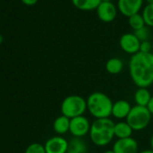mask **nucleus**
I'll use <instances>...</instances> for the list:
<instances>
[{
	"label": "nucleus",
	"mask_w": 153,
	"mask_h": 153,
	"mask_svg": "<svg viewBox=\"0 0 153 153\" xmlns=\"http://www.w3.org/2000/svg\"><path fill=\"white\" fill-rule=\"evenodd\" d=\"M21 1H22L23 4H25V6L31 7V6L35 5V4L38 2V0H21Z\"/></svg>",
	"instance_id": "24"
},
{
	"label": "nucleus",
	"mask_w": 153,
	"mask_h": 153,
	"mask_svg": "<svg viewBox=\"0 0 153 153\" xmlns=\"http://www.w3.org/2000/svg\"><path fill=\"white\" fill-rule=\"evenodd\" d=\"M135 34V36L140 41V42H143V41H148V38H149V30L146 26L139 29V30H136L134 31L133 33Z\"/></svg>",
	"instance_id": "22"
},
{
	"label": "nucleus",
	"mask_w": 153,
	"mask_h": 153,
	"mask_svg": "<svg viewBox=\"0 0 153 153\" xmlns=\"http://www.w3.org/2000/svg\"><path fill=\"white\" fill-rule=\"evenodd\" d=\"M87 105L88 112L96 119L109 118L112 115L114 103L107 95L102 92H94L89 95Z\"/></svg>",
	"instance_id": "3"
},
{
	"label": "nucleus",
	"mask_w": 153,
	"mask_h": 153,
	"mask_svg": "<svg viewBox=\"0 0 153 153\" xmlns=\"http://www.w3.org/2000/svg\"><path fill=\"white\" fill-rule=\"evenodd\" d=\"M131 106L126 100H118L113 105L112 115L116 119H126L131 112Z\"/></svg>",
	"instance_id": "12"
},
{
	"label": "nucleus",
	"mask_w": 153,
	"mask_h": 153,
	"mask_svg": "<svg viewBox=\"0 0 153 153\" xmlns=\"http://www.w3.org/2000/svg\"><path fill=\"white\" fill-rule=\"evenodd\" d=\"M151 115L152 114L149 113L147 106L136 105L131 107V112L126 118V123L133 131H141L149 125Z\"/></svg>",
	"instance_id": "5"
},
{
	"label": "nucleus",
	"mask_w": 153,
	"mask_h": 153,
	"mask_svg": "<svg viewBox=\"0 0 153 153\" xmlns=\"http://www.w3.org/2000/svg\"><path fill=\"white\" fill-rule=\"evenodd\" d=\"M114 125L115 123L110 118L96 119L91 123L89 131L92 142L98 147L108 145L114 138Z\"/></svg>",
	"instance_id": "2"
},
{
	"label": "nucleus",
	"mask_w": 153,
	"mask_h": 153,
	"mask_svg": "<svg viewBox=\"0 0 153 153\" xmlns=\"http://www.w3.org/2000/svg\"><path fill=\"white\" fill-rule=\"evenodd\" d=\"M147 4H153V0H145Z\"/></svg>",
	"instance_id": "30"
},
{
	"label": "nucleus",
	"mask_w": 153,
	"mask_h": 153,
	"mask_svg": "<svg viewBox=\"0 0 153 153\" xmlns=\"http://www.w3.org/2000/svg\"><path fill=\"white\" fill-rule=\"evenodd\" d=\"M87 109V100L79 95H70L65 97L60 105L62 115L69 119L83 115Z\"/></svg>",
	"instance_id": "4"
},
{
	"label": "nucleus",
	"mask_w": 153,
	"mask_h": 153,
	"mask_svg": "<svg viewBox=\"0 0 153 153\" xmlns=\"http://www.w3.org/2000/svg\"><path fill=\"white\" fill-rule=\"evenodd\" d=\"M133 130L126 122H119L114 125V137L117 139L130 138Z\"/></svg>",
	"instance_id": "16"
},
{
	"label": "nucleus",
	"mask_w": 153,
	"mask_h": 153,
	"mask_svg": "<svg viewBox=\"0 0 153 153\" xmlns=\"http://www.w3.org/2000/svg\"><path fill=\"white\" fill-rule=\"evenodd\" d=\"M147 108L149 109V113H150L151 114H153V96L151 97V99H150V101L149 102V104H148V105H147Z\"/></svg>",
	"instance_id": "25"
},
{
	"label": "nucleus",
	"mask_w": 153,
	"mask_h": 153,
	"mask_svg": "<svg viewBox=\"0 0 153 153\" xmlns=\"http://www.w3.org/2000/svg\"><path fill=\"white\" fill-rule=\"evenodd\" d=\"M67 153H88L87 143L81 138L74 137L68 141Z\"/></svg>",
	"instance_id": "13"
},
{
	"label": "nucleus",
	"mask_w": 153,
	"mask_h": 153,
	"mask_svg": "<svg viewBox=\"0 0 153 153\" xmlns=\"http://www.w3.org/2000/svg\"><path fill=\"white\" fill-rule=\"evenodd\" d=\"M130 76L139 88H147L153 84V53L138 52L129 61Z\"/></svg>",
	"instance_id": "1"
},
{
	"label": "nucleus",
	"mask_w": 153,
	"mask_h": 153,
	"mask_svg": "<svg viewBox=\"0 0 153 153\" xmlns=\"http://www.w3.org/2000/svg\"><path fill=\"white\" fill-rule=\"evenodd\" d=\"M103 153H114V151L113 149H108V150H105V151L103 152Z\"/></svg>",
	"instance_id": "28"
},
{
	"label": "nucleus",
	"mask_w": 153,
	"mask_h": 153,
	"mask_svg": "<svg viewBox=\"0 0 153 153\" xmlns=\"http://www.w3.org/2000/svg\"><path fill=\"white\" fill-rule=\"evenodd\" d=\"M97 14L102 22L111 23L117 16V9L113 2H101L97 8Z\"/></svg>",
	"instance_id": "11"
},
{
	"label": "nucleus",
	"mask_w": 153,
	"mask_h": 153,
	"mask_svg": "<svg viewBox=\"0 0 153 153\" xmlns=\"http://www.w3.org/2000/svg\"><path fill=\"white\" fill-rule=\"evenodd\" d=\"M139 153H153V150L150 149H145V150H142Z\"/></svg>",
	"instance_id": "26"
},
{
	"label": "nucleus",
	"mask_w": 153,
	"mask_h": 153,
	"mask_svg": "<svg viewBox=\"0 0 153 153\" xmlns=\"http://www.w3.org/2000/svg\"><path fill=\"white\" fill-rule=\"evenodd\" d=\"M71 2L75 7L79 10L90 11L97 9L102 1L101 0H71Z\"/></svg>",
	"instance_id": "15"
},
{
	"label": "nucleus",
	"mask_w": 153,
	"mask_h": 153,
	"mask_svg": "<svg viewBox=\"0 0 153 153\" xmlns=\"http://www.w3.org/2000/svg\"><path fill=\"white\" fill-rule=\"evenodd\" d=\"M69 125H70V119L60 115L57 117L53 123V130L59 135H62L69 131Z\"/></svg>",
	"instance_id": "14"
},
{
	"label": "nucleus",
	"mask_w": 153,
	"mask_h": 153,
	"mask_svg": "<svg viewBox=\"0 0 153 153\" xmlns=\"http://www.w3.org/2000/svg\"><path fill=\"white\" fill-rule=\"evenodd\" d=\"M3 41H4V37H3L1 34H0V44H1V43L3 42Z\"/></svg>",
	"instance_id": "29"
},
{
	"label": "nucleus",
	"mask_w": 153,
	"mask_h": 153,
	"mask_svg": "<svg viewBox=\"0 0 153 153\" xmlns=\"http://www.w3.org/2000/svg\"><path fill=\"white\" fill-rule=\"evenodd\" d=\"M91 123L89 120L81 115L70 119V125H69V132L76 138H82L87 134H89Z\"/></svg>",
	"instance_id": "6"
},
{
	"label": "nucleus",
	"mask_w": 153,
	"mask_h": 153,
	"mask_svg": "<svg viewBox=\"0 0 153 153\" xmlns=\"http://www.w3.org/2000/svg\"><path fill=\"white\" fill-rule=\"evenodd\" d=\"M151 51V44L149 41H143L140 42V52L143 53H149Z\"/></svg>",
	"instance_id": "23"
},
{
	"label": "nucleus",
	"mask_w": 153,
	"mask_h": 153,
	"mask_svg": "<svg viewBox=\"0 0 153 153\" xmlns=\"http://www.w3.org/2000/svg\"><path fill=\"white\" fill-rule=\"evenodd\" d=\"M123 68V61L118 58H111L106 61L105 69L111 75H117L119 74Z\"/></svg>",
	"instance_id": "18"
},
{
	"label": "nucleus",
	"mask_w": 153,
	"mask_h": 153,
	"mask_svg": "<svg viewBox=\"0 0 153 153\" xmlns=\"http://www.w3.org/2000/svg\"><path fill=\"white\" fill-rule=\"evenodd\" d=\"M151 99V95L147 88H139L134 94V101L137 105L147 106Z\"/></svg>",
	"instance_id": "17"
},
{
	"label": "nucleus",
	"mask_w": 153,
	"mask_h": 153,
	"mask_svg": "<svg viewBox=\"0 0 153 153\" xmlns=\"http://www.w3.org/2000/svg\"><path fill=\"white\" fill-rule=\"evenodd\" d=\"M121 49L131 56L140 51V41L135 36L134 33H124L121 36L119 42Z\"/></svg>",
	"instance_id": "7"
},
{
	"label": "nucleus",
	"mask_w": 153,
	"mask_h": 153,
	"mask_svg": "<svg viewBox=\"0 0 153 153\" xmlns=\"http://www.w3.org/2000/svg\"><path fill=\"white\" fill-rule=\"evenodd\" d=\"M68 141L61 136H53L44 144L46 153H67Z\"/></svg>",
	"instance_id": "9"
},
{
	"label": "nucleus",
	"mask_w": 153,
	"mask_h": 153,
	"mask_svg": "<svg viewBox=\"0 0 153 153\" xmlns=\"http://www.w3.org/2000/svg\"><path fill=\"white\" fill-rule=\"evenodd\" d=\"M145 25L153 27V4H147L142 11Z\"/></svg>",
	"instance_id": "20"
},
{
	"label": "nucleus",
	"mask_w": 153,
	"mask_h": 153,
	"mask_svg": "<svg viewBox=\"0 0 153 153\" xmlns=\"http://www.w3.org/2000/svg\"><path fill=\"white\" fill-rule=\"evenodd\" d=\"M142 5L143 0H118L117 7L122 15L130 17L138 14Z\"/></svg>",
	"instance_id": "8"
},
{
	"label": "nucleus",
	"mask_w": 153,
	"mask_h": 153,
	"mask_svg": "<svg viewBox=\"0 0 153 153\" xmlns=\"http://www.w3.org/2000/svg\"><path fill=\"white\" fill-rule=\"evenodd\" d=\"M25 153H46V151H45L44 145L38 142H34L30 144L26 148Z\"/></svg>",
	"instance_id": "21"
},
{
	"label": "nucleus",
	"mask_w": 153,
	"mask_h": 153,
	"mask_svg": "<svg viewBox=\"0 0 153 153\" xmlns=\"http://www.w3.org/2000/svg\"><path fill=\"white\" fill-rule=\"evenodd\" d=\"M149 144H150L151 149L153 150V135H152V136H151V138H150V140H149Z\"/></svg>",
	"instance_id": "27"
},
{
	"label": "nucleus",
	"mask_w": 153,
	"mask_h": 153,
	"mask_svg": "<svg viewBox=\"0 0 153 153\" xmlns=\"http://www.w3.org/2000/svg\"><path fill=\"white\" fill-rule=\"evenodd\" d=\"M102 2H112L113 0H101Z\"/></svg>",
	"instance_id": "31"
},
{
	"label": "nucleus",
	"mask_w": 153,
	"mask_h": 153,
	"mask_svg": "<svg viewBox=\"0 0 153 153\" xmlns=\"http://www.w3.org/2000/svg\"><path fill=\"white\" fill-rule=\"evenodd\" d=\"M138 142L131 137L117 139L113 146L114 153H138Z\"/></svg>",
	"instance_id": "10"
},
{
	"label": "nucleus",
	"mask_w": 153,
	"mask_h": 153,
	"mask_svg": "<svg viewBox=\"0 0 153 153\" xmlns=\"http://www.w3.org/2000/svg\"><path fill=\"white\" fill-rule=\"evenodd\" d=\"M128 23H129V25L131 26V28L133 29L134 31L139 30L146 25L142 15H140L139 13L128 17Z\"/></svg>",
	"instance_id": "19"
}]
</instances>
